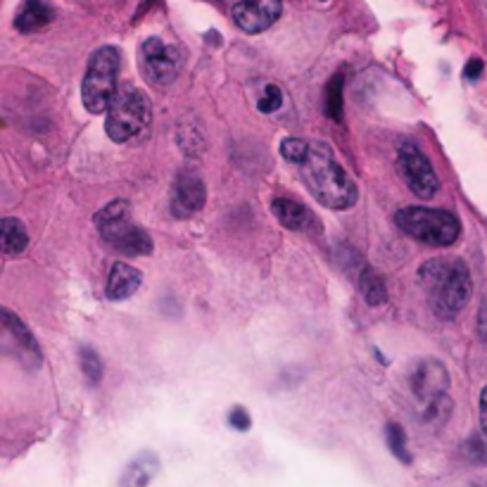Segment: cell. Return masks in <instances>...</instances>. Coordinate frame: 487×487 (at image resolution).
<instances>
[{"label": "cell", "instance_id": "4", "mask_svg": "<svg viewBox=\"0 0 487 487\" xmlns=\"http://www.w3.org/2000/svg\"><path fill=\"white\" fill-rule=\"evenodd\" d=\"M152 119V105L140 88L124 84L114 96L105 117V131L114 143H126L145 131Z\"/></svg>", "mask_w": 487, "mask_h": 487}, {"label": "cell", "instance_id": "11", "mask_svg": "<svg viewBox=\"0 0 487 487\" xmlns=\"http://www.w3.org/2000/svg\"><path fill=\"white\" fill-rule=\"evenodd\" d=\"M281 0H240L233 8V22L245 33H262L281 17Z\"/></svg>", "mask_w": 487, "mask_h": 487}, {"label": "cell", "instance_id": "23", "mask_svg": "<svg viewBox=\"0 0 487 487\" xmlns=\"http://www.w3.org/2000/svg\"><path fill=\"white\" fill-rule=\"evenodd\" d=\"M309 150H312V145L304 143L300 138H286L281 143V155L286 157L288 162H293V164H304L309 157Z\"/></svg>", "mask_w": 487, "mask_h": 487}, {"label": "cell", "instance_id": "16", "mask_svg": "<svg viewBox=\"0 0 487 487\" xmlns=\"http://www.w3.org/2000/svg\"><path fill=\"white\" fill-rule=\"evenodd\" d=\"M0 245H3L5 254H19L24 252L26 245H29V233L22 226L19 219H12V216H5L0 221Z\"/></svg>", "mask_w": 487, "mask_h": 487}, {"label": "cell", "instance_id": "13", "mask_svg": "<svg viewBox=\"0 0 487 487\" xmlns=\"http://www.w3.org/2000/svg\"><path fill=\"white\" fill-rule=\"evenodd\" d=\"M159 473V457L155 452H140L131 459L119 478V487H147Z\"/></svg>", "mask_w": 487, "mask_h": 487}, {"label": "cell", "instance_id": "29", "mask_svg": "<svg viewBox=\"0 0 487 487\" xmlns=\"http://www.w3.org/2000/svg\"><path fill=\"white\" fill-rule=\"evenodd\" d=\"M466 487H487V480H478V483H471V485H466Z\"/></svg>", "mask_w": 487, "mask_h": 487}, {"label": "cell", "instance_id": "6", "mask_svg": "<svg viewBox=\"0 0 487 487\" xmlns=\"http://www.w3.org/2000/svg\"><path fill=\"white\" fill-rule=\"evenodd\" d=\"M117 72H119V50L112 45H103L93 52L88 62L84 84H81V100L88 112H107L117 96Z\"/></svg>", "mask_w": 487, "mask_h": 487}, {"label": "cell", "instance_id": "2", "mask_svg": "<svg viewBox=\"0 0 487 487\" xmlns=\"http://www.w3.org/2000/svg\"><path fill=\"white\" fill-rule=\"evenodd\" d=\"M302 179L319 205L328 209H349L357 202V186L337 164L326 145H312L302 164Z\"/></svg>", "mask_w": 487, "mask_h": 487}, {"label": "cell", "instance_id": "19", "mask_svg": "<svg viewBox=\"0 0 487 487\" xmlns=\"http://www.w3.org/2000/svg\"><path fill=\"white\" fill-rule=\"evenodd\" d=\"M342 86H345L342 74H335V77L328 81L326 93H323V105H326V114L333 121H340L342 119Z\"/></svg>", "mask_w": 487, "mask_h": 487}, {"label": "cell", "instance_id": "1", "mask_svg": "<svg viewBox=\"0 0 487 487\" xmlns=\"http://www.w3.org/2000/svg\"><path fill=\"white\" fill-rule=\"evenodd\" d=\"M430 309L440 319H454L471 300V272L461 259H430L418 272Z\"/></svg>", "mask_w": 487, "mask_h": 487}, {"label": "cell", "instance_id": "21", "mask_svg": "<svg viewBox=\"0 0 487 487\" xmlns=\"http://www.w3.org/2000/svg\"><path fill=\"white\" fill-rule=\"evenodd\" d=\"M385 440H388V447H390L392 454L404 464H411V454H409V447H407V435H404L402 425L388 423V428H385Z\"/></svg>", "mask_w": 487, "mask_h": 487}, {"label": "cell", "instance_id": "28", "mask_svg": "<svg viewBox=\"0 0 487 487\" xmlns=\"http://www.w3.org/2000/svg\"><path fill=\"white\" fill-rule=\"evenodd\" d=\"M480 425H483V432L487 435V388L480 392Z\"/></svg>", "mask_w": 487, "mask_h": 487}, {"label": "cell", "instance_id": "30", "mask_svg": "<svg viewBox=\"0 0 487 487\" xmlns=\"http://www.w3.org/2000/svg\"><path fill=\"white\" fill-rule=\"evenodd\" d=\"M478 5H480L483 10H487V0H478Z\"/></svg>", "mask_w": 487, "mask_h": 487}, {"label": "cell", "instance_id": "18", "mask_svg": "<svg viewBox=\"0 0 487 487\" xmlns=\"http://www.w3.org/2000/svg\"><path fill=\"white\" fill-rule=\"evenodd\" d=\"M359 290L369 307H381V304L388 302V288H385L381 274H376L371 267H364L359 276Z\"/></svg>", "mask_w": 487, "mask_h": 487}, {"label": "cell", "instance_id": "24", "mask_svg": "<svg viewBox=\"0 0 487 487\" xmlns=\"http://www.w3.org/2000/svg\"><path fill=\"white\" fill-rule=\"evenodd\" d=\"M466 457L471 461H487V435L480 432V435H473L469 442H466Z\"/></svg>", "mask_w": 487, "mask_h": 487}, {"label": "cell", "instance_id": "26", "mask_svg": "<svg viewBox=\"0 0 487 487\" xmlns=\"http://www.w3.org/2000/svg\"><path fill=\"white\" fill-rule=\"evenodd\" d=\"M483 69H485V62L480 57H471L469 62H466L464 67V77L469 79V81H476L483 77Z\"/></svg>", "mask_w": 487, "mask_h": 487}, {"label": "cell", "instance_id": "8", "mask_svg": "<svg viewBox=\"0 0 487 487\" xmlns=\"http://www.w3.org/2000/svg\"><path fill=\"white\" fill-rule=\"evenodd\" d=\"M140 67H143V72L150 84L169 86L176 77H179L181 55L174 45H169L162 38L152 36L140 45Z\"/></svg>", "mask_w": 487, "mask_h": 487}, {"label": "cell", "instance_id": "3", "mask_svg": "<svg viewBox=\"0 0 487 487\" xmlns=\"http://www.w3.org/2000/svg\"><path fill=\"white\" fill-rule=\"evenodd\" d=\"M98 233L107 245L131 257L150 254L152 252V238L143 228L131 221L126 200H114L96 214Z\"/></svg>", "mask_w": 487, "mask_h": 487}, {"label": "cell", "instance_id": "31", "mask_svg": "<svg viewBox=\"0 0 487 487\" xmlns=\"http://www.w3.org/2000/svg\"><path fill=\"white\" fill-rule=\"evenodd\" d=\"M321 3H323V0H321Z\"/></svg>", "mask_w": 487, "mask_h": 487}, {"label": "cell", "instance_id": "5", "mask_svg": "<svg viewBox=\"0 0 487 487\" xmlns=\"http://www.w3.org/2000/svg\"><path fill=\"white\" fill-rule=\"evenodd\" d=\"M395 221L409 238L430 247H447L457 242L459 233H461L459 219L447 209L404 207L395 214Z\"/></svg>", "mask_w": 487, "mask_h": 487}, {"label": "cell", "instance_id": "20", "mask_svg": "<svg viewBox=\"0 0 487 487\" xmlns=\"http://www.w3.org/2000/svg\"><path fill=\"white\" fill-rule=\"evenodd\" d=\"M79 364H81V371H84L86 381L91 385H98L100 378H103V362H100L98 352L84 345V347L79 349Z\"/></svg>", "mask_w": 487, "mask_h": 487}, {"label": "cell", "instance_id": "17", "mask_svg": "<svg viewBox=\"0 0 487 487\" xmlns=\"http://www.w3.org/2000/svg\"><path fill=\"white\" fill-rule=\"evenodd\" d=\"M3 326L8 333H12L17 337V345H19V352H22L24 357H29L33 364H40V352L36 347V342H33V337L29 330L24 328V323L17 319V316L10 314V309H3Z\"/></svg>", "mask_w": 487, "mask_h": 487}, {"label": "cell", "instance_id": "7", "mask_svg": "<svg viewBox=\"0 0 487 487\" xmlns=\"http://www.w3.org/2000/svg\"><path fill=\"white\" fill-rule=\"evenodd\" d=\"M397 169H400L404 184H407V188L416 198L430 200L437 193V174L432 172V164L421 152V147H416L414 143L400 145V150H397Z\"/></svg>", "mask_w": 487, "mask_h": 487}, {"label": "cell", "instance_id": "25", "mask_svg": "<svg viewBox=\"0 0 487 487\" xmlns=\"http://www.w3.org/2000/svg\"><path fill=\"white\" fill-rule=\"evenodd\" d=\"M228 423H231L233 428L240 430V432L250 430V425H252V421H250V414L245 409H240V407H235L231 414H228Z\"/></svg>", "mask_w": 487, "mask_h": 487}, {"label": "cell", "instance_id": "14", "mask_svg": "<svg viewBox=\"0 0 487 487\" xmlns=\"http://www.w3.org/2000/svg\"><path fill=\"white\" fill-rule=\"evenodd\" d=\"M272 212L290 231H304V228L314 226V214L290 198H276L272 202Z\"/></svg>", "mask_w": 487, "mask_h": 487}, {"label": "cell", "instance_id": "15", "mask_svg": "<svg viewBox=\"0 0 487 487\" xmlns=\"http://www.w3.org/2000/svg\"><path fill=\"white\" fill-rule=\"evenodd\" d=\"M50 22H52V10L48 3H43V0H26L24 8L19 10V15L15 19V26L22 33H31L48 26Z\"/></svg>", "mask_w": 487, "mask_h": 487}, {"label": "cell", "instance_id": "12", "mask_svg": "<svg viewBox=\"0 0 487 487\" xmlns=\"http://www.w3.org/2000/svg\"><path fill=\"white\" fill-rule=\"evenodd\" d=\"M140 283H143V274H140L136 267L117 262L110 269V276H107L105 293L112 302H121V300H126V297H131L133 293H138Z\"/></svg>", "mask_w": 487, "mask_h": 487}, {"label": "cell", "instance_id": "9", "mask_svg": "<svg viewBox=\"0 0 487 487\" xmlns=\"http://www.w3.org/2000/svg\"><path fill=\"white\" fill-rule=\"evenodd\" d=\"M409 388H411V395L421 404H425V407H430L437 400L447 397L449 374L444 369V364L437 359L418 362L414 371L409 374Z\"/></svg>", "mask_w": 487, "mask_h": 487}, {"label": "cell", "instance_id": "27", "mask_svg": "<svg viewBox=\"0 0 487 487\" xmlns=\"http://www.w3.org/2000/svg\"><path fill=\"white\" fill-rule=\"evenodd\" d=\"M478 333L480 337L487 340V290H485L483 302H480V309H478Z\"/></svg>", "mask_w": 487, "mask_h": 487}, {"label": "cell", "instance_id": "22", "mask_svg": "<svg viewBox=\"0 0 487 487\" xmlns=\"http://www.w3.org/2000/svg\"><path fill=\"white\" fill-rule=\"evenodd\" d=\"M283 107V91L276 84H267L262 88L259 100H257V110L262 114H274Z\"/></svg>", "mask_w": 487, "mask_h": 487}, {"label": "cell", "instance_id": "10", "mask_svg": "<svg viewBox=\"0 0 487 487\" xmlns=\"http://www.w3.org/2000/svg\"><path fill=\"white\" fill-rule=\"evenodd\" d=\"M207 191L205 181L200 179L198 172L193 169H184L176 174L174 186H172V212L176 216H191L205 207Z\"/></svg>", "mask_w": 487, "mask_h": 487}]
</instances>
